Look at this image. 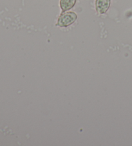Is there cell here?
<instances>
[{"label":"cell","mask_w":132,"mask_h":146,"mask_svg":"<svg viewBox=\"0 0 132 146\" xmlns=\"http://www.w3.org/2000/svg\"><path fill=\"white\" fill-rule=\"evenodd\" d=\"M77 18V14L73 12H68L61 15L58 19L57 25L61 27H67L74 23Z\"/></svg>","instance_id":"1"},{"label":"cell","mask_w":132,"mask_h":146,"mask_svg":"<svg viewBox=\"0 0 132 146\" xmlns=\"http://www.w3.org/2000/svg\"><path fill=\"white\" fill-rule=\"evenodd\" d=\"M111 0H96V10L101 14H105L110 6Z\"/></svg>","instance_id":"2"},{"label":"cell","mask_w":132,"mask_h":146,"mask_svg":"<svg viewBox=\"0 0 132 146\" xmlns=\"http://www.w3.org/2000/svg\"><path fill=\"white\" fill-rule=\"evenodd\" d=\"M77 0H60V7L63 12L69 11L74 7Z\"/></svg>","instance_id":"3"}]
</instances>
